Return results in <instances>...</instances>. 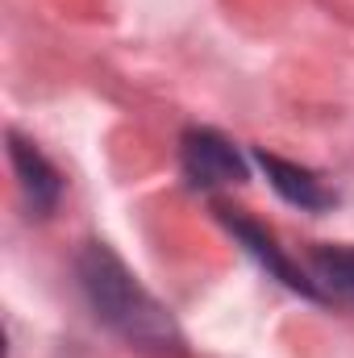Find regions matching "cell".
Here are the masks:
<instances>
[{"label": "cell", "instance_id": "obj_4", "mask_svg": "<svg viewBox=\"0 0 354 358\" xmlns=\"http://www.w3.org/2000/svg\"><path fill=\"white\" fill-rule=\"evenodd\" d=\"M8 159H13V171H17V183H21V196H25L29 213L50 217L59 196H63V176L50 167V159L34 142H25L17 134H8Z\"/></svg>", "mask_w": 354, "mask_h": 358}, {"label": "cell", "instance_id": "obj_5", "mask_svg": "<svg viewBox=\"0 0 354 358\" xmlns=\"http://www.w3.org/2000/svg\"><path fill=\"white\" fill-rule=\"evenodd\" d=\"M255 159H259V167L267 171L271 187H275L288 204H296V208H304V213H325V208L338 204V196L313 176L309 167L288 163V159H279V155H271V150H259Z\"/></svg>", "mask_w": 354, "mask_h": 358}, {"label": "cell", "instance_id": "obj_1", "mask_svg": "<svg viewBox=\"0 0 354 358\" xmlns=\"http://www.w3.org/2000/svg\"><path fill=\"white\" fill-rule=\"evenodd\" d=\"M76 271H80V287L88 296L96 321L108 325L117 338H125L138 350H155V355H171V350L183 346L171 313L138 283V275L125 267L108 246L88 242Z\"/></svg>", "mask_w": 354, "mask_h": 358}, {"label": "cell", "instance_id": "obj_2", "mask_svg": "<svg viewBox=\"0 0 354 358\" xmlns=\"http://www.w3.org/2000/svg\"><path fill=\"white\" fill-rule=\"evenodd\" d=\"M179 163H183V176L192 179V187H204V192L250 179L242 150L229 138H221L217 129H187L179 142Z\"/></svg>", "mask_w": 354, "mask_h": 358}, {"label": "cell", "instance_id": "obj_6", "mask_svg": "<svg viewBox=\"0 0 354 358\" xmlns=\"http://www.w3.org/2000/svg\"><path fill=\"white\" fill-rule=\"evenodd\" d=\"M309 275L321 300L354 304V246H317L309 255Z\"/></svg>", "mask_w": 354, "mask_h": 358}, {"label": "cell", "instance_id": "obj_3", "mask_svg": "<svg viewBox=\"0 0 354 358\" xmlns=\"http://www.w3.org/2000/svg\"><path fill=\"white\" fill-rule=\"evenodd\" d=\"M221 221H225V225H229V234H234V238H238V242L259 259V263H263L267 275H275L283 287H292V292H300V296H309V300H321V292H317L313 275H309L304 267H296V263L279 250V242L267 234L259 221H250V217H234L229 208H221Z\"/></svg>", "mask_w": 354, "mask_h": 358}]
</instances>
